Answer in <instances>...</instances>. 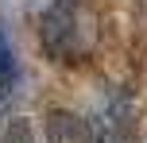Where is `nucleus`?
<instances>
[{
  "instance_id": "obj_1",
  "label": "nucleus",
  "mask_w": 147,
  "mask_h": 143,
  "mask_svg": "<svg viewBox=\"0 0 147 143\" xmlns=\"http://www.w3.org/2000/svg\"><path fill=\"white\" fill-rule=\"evenodd\" d=\"M39 27H43V46L62 62H74L89 50V27H85L78 0H54L43 12Z\"/></svg>"
},
{
  "instance_id": "obj_2",
  "label": "nucleus",
  "mask_w": 147,
  "mask_h": 143,
  "mask_svg": "<svg viewBox=\"0 0 147 143\" xmlns=\"http://www.w3.org/2000/svg\"><path fill=\"white\" fill-rule=\"evenodd\" d=\"M16 81H20V62L12 54V43H8V31L0 23V93H12Z\"/></svg>"
}]
</instances>
